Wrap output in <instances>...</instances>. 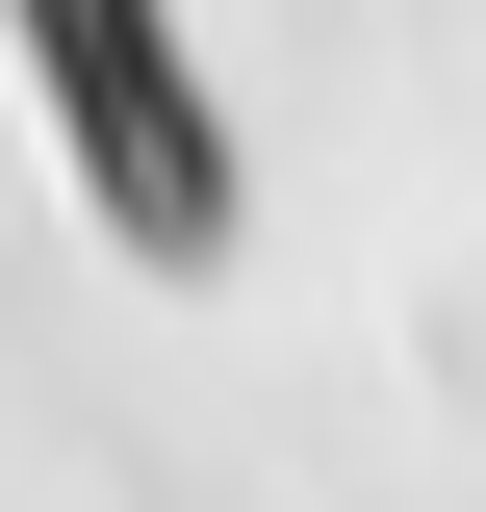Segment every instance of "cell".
<instances>
[{"label":"cell","mask_w":486,"mask_h":512,"mask_svg":"<svg viewBox=\"0 0 486 512\" xmlns=\"http://www.w3.org/2000/svg\"><path fill=\"white\" fill-rule=\"evenodd\" d=\"M26 26H52L77 128H103V205H128L154 256H205V231H231V180H205V103H180V52H154L128 0H26Z\"/></svg>","instance_id":"6da1fadb"}]
</instances>
